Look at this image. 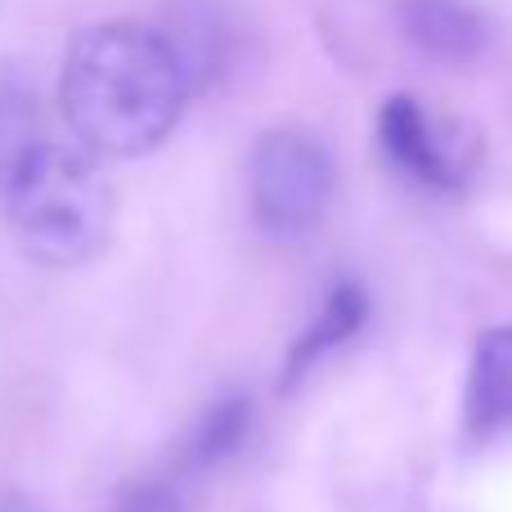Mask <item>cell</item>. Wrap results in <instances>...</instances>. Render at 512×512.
I'll list each match as a JSON object with an SVG mask.
<instances>
[{
    "label": "cell",
    "mask_w": 512,
    "mask_h": 512,
    "mask_svg": "<svg viewBox=\"0 0 512 512\" xmlns=\"http://www.w3.org/2000/svg\"><path fill=\"white\" fill-rule=\"evenodd\" d=\"M194 90L180 45L149 23H99L72 41L59 77L68 131L95 158H140L176 131Z\"/></svg>",
    "instance_id": "1"
},
{
    "label": "cell",
    "mask_w": 512,
    "mask_h": 512,
    "mask_svg": "<svg viewBox=\"0 0 512 512\" xmlns=\"http://www.w3.org/2000/svg\"><path fill=\"white\" fill-rule=\"evenodd\" d=\"M5 216L23 252L54 270L86 265L113 230V189L95 153L41 140L0 176Z\"/></svg>",
    "instance_id": "2"
},
{
    "label": "cell",
    "mask_w": 512,
    "mask_h": 512,
    "mask_svg": "<svg viewBox=\"0 0 512 512\" xmlns=\"http://www.w3.org/2000/svg\"><path fill=\"white\" fill-rule=\"evenodd\" d=\"M333 198V158L310 131L283 126L252 153V216L274 239L315 230Z\"/></svg>",
    "instance_id": "3"
},
{
    "label": "cell",
    "mask_w": 512,
    "mask_h": 512,
    "mask_svg": "<svg viewBox=\"0 0 512 512\" xmlns=\"http://www.w3.org/2000/svg\"><path fill=\"white\" fill-rule=\"evenodd\" d=\"M382 149L396 162L405 176L423 180L432 189H454L463 180V162L459 149L450 140H441V126L427 117V108L414 95H396L382 108Z\"/></svg>",
    "instance_id": "4"
},
{
    "label": "cell",
    "mask_w": 512,
    "mask_h": 512,
    "mask_svg": "<svg viewBox=\"0 0 512 512\" xmlns=\"http://www.w3.org/2000/svg\"><path fill=\"white\" fill-rule=\"evenodd\" d=\"M512 427V328H490L468 373V432L477 441Z\"/></svg>",
    "instance_id": "5"
},
{
    "label": "cell",
    "mask_w": 512,
    "mask_h": 512,
    "mask_svg": "<svg viewBox=\"0 0 512 512\" xmlns=\"http://www.w3.org/2000/svg\"><path fill=\"white\" fill-rule=\"evenodd\" d=\"M405 27L432 59L468 63L486 45V23L463 0H405Z\"/></svg>",
    "instance_id": "6"
},
{
    "label": "cell",
    "mask_w": 512,
    "mask_h": 512,
    "mask_svg": "<svg viewBox=\"0 0 512 512\" xmlns=\"http://www.w3.org/2000/svg\"><path fill=\"white\" fill-rule=\"evenodd\" d=\"M364 315H369V301H364V292L355 288V283H342V288L328 292L319 319L297 337V346H292L288 378H283V382H297L324 351H333V346H342L346 337H355V328L364 324Z\"/></svg>",
    "instance_id": "7"
},
{
    "label": "cell",
    "mask_w": 512,
    "mask_h": 512,
    "mask_svg": "<svg viewBox=\"0 0 512 512\" xmlns=\"http://www.w3.org/2000/svg\"><path fill=\"white\" fill-rule=\"evenodd\" d=\"M36 144V99L18 81H0V176Z\"/></svg>",
    "instance_id": "8"
},
{
    "label": "cell",
    "mask_w": 512,
    "mask_h": 512,
    "mask_svg": "<svg viewBox=\"0 0 512 512\" xmlns=\"http://www.w3.org/2000/svg\"><path fill=\"white\" fill-rule=\"evenodd\" d=\"M248 436V400H225L207 414L203 432H198V459L203 463H216L225 454H234Z\"/></svg>",
    "instance_id": "9"
},
{
    "label": "cell",
    "mask_w": 512,
    "mask_h": 512,
    "mask_svg": "<svg viewBox=\"0 0 512 512\" xmlns=\"http://www.w3.org/2000/svg\"><path fill=\"white\" fill-rule=\"evenodd\" d=\"M117 512H185V508H180V499L167 486H144V490H131Z\"/></svg>",
    "instance_id": "10"
},
{
    "label": "cell",
    "mask_w": 512,
    "mask_h": 512,
    "mask_svg": "<svg viewBox=\"0 0 512 512\" xmlns=\"http://www.w3.org/2000/svg\"><path fill=\"white\" fill-rule=\"evenodd\" d=\"M0 512H36V508L23 504V499H0Z\"/></svg>",
    "instance_id": "11"
}]
</instances>
